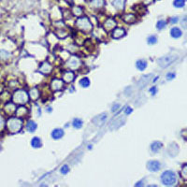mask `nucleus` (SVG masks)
Instances as JSON below:
<instances>
[{
	"instance_id": "20",
	"label": "nucleus",
	"mask_w": 187,
	"mask_h": 187,
	"mask_svg": "<svg viewBox=\"0 0 187 187\" xmlns=\"http://www.w3.org/2000/svg\"><path fill=\"white\" fill-rule=\"evenodd\" d=\"M26 129H27V131H29V132H34V131H36V129H37V127H38V124H37V123L35 122V121H33V120H29L28 122L26 123Z\"/></svg>"
},
{
	"instance_id": "5",
	"label": "nucleus",
	"mask_w": 187,
	"mask_h": 187,
	"mask_svg": "<svg viewBox=\"0 0 187 187\" xmlns=\"http://www.w3.org/2000/svg\"><path fill=\"white\" fill-rule=\"evenodd\" d=\"M67 66L68 68H70L71 70H75V69H78L81 67V61L78 57L72 56L67 60Z\"/></svg>"
},
{
	"instance_id": "16",
	"label": "nucleus",
	"mask_w": 187,
	"mask_h": 187,
	"mask_svg": "<svg viewBox=\"0 0 187 187\" xmlns=\"http://www.w3.org/2000/svg\"><path fill=\"white\" fill-rule=\"evenodd\" d=\"M16 115L17 117H24L27 114V112H28V109H27V108L24 105H20L19 108L16 109Z\"/></svg>"
},
{
	"instance_id": "3",
	"label": "nucleus",
	"mask_w": 187,
	"mask_h": 187,
	"mask_svg": "<svg viewBox=\"0 0 187 187\" xmlns=\"http://www.w3.org/2000/svg\"><path fill=\"white\" fill-rule=\"evenodd\" d=\"M160 179L162 183L167 186H173L177 183V175L172 170L164 171L160 176Z\"/></svg>"
},
{
	"instance_id": "28",
	"label": "nucleus",
	"mask_w": 187,
	"mask_h": 187,
	"mask_svg": "<svg viewBox=\"0 0 187 187\" xmlns=\"http://www.w3.org/2000/svg\"><path fill=\"white\" fill-rule=\"evenodd\" d=\"M72 12H73L74 16L81 17L82 15V13H84V10H82V9L80 8V7H74L72 10Z\"/></svg>"
},
{
	"instance_id": "18",
	"label": "nucleus",
	"mask_w": 187,
	"mask_h": 187,
	"mask_svg": "<svg viewBox=\"0 0 187 187\" xmlns=\"http://www.w3.org/2000/svg\"><path fill=\"white\" fill-rule=\"evenodd\" d=\"M136 67L137 70H140V71H143L146 69L147 67V62L143 60V59H140V60H137L136 62Z\"/></svg>"
},
{
	"instance_id": "17",
	"label": "nucleus",
	"mask_w": 187,
	"mask_h": 187,
	"mask_svg": "<svg viewBox=\"0 0 187 187\" xmlns=\"http://www.w3.org/2000/svg\"><path fill=\"white\" fill-rule=\"evenodd\" d=\"M28 95H29V98L32 99V100H38L39 98V91L38 88H32L29 93H28Z\"/></svg>"
},
{
	"instance_id": "32",
	"label": "nucleus",
	"mask_w": 187,
	"mask_h": 187,
	"mask_svg": "<svg viewBox=\"0 0 187 187\" xmlns=\"http://www.w3.org/2000/svg\"><path fill=\"white\" fill-rule=\"evenodd\" d=\"M181 175H182V177H183V180H186L187 179V165L186 164H183V166Z\"/></svg>"
},
{
	"instance_id": "31",
	"label": "nucleus",
	"mask_w": 187,
	"mask_h": 187,
	"mask_svg": "<svg viewBox=\"0 0 187 187\" xmlns=\"http://www.w3.org/2000/svg\"><path fill=\"white\" fill-rule=\"evenodd\" d=\"M147 42H148V44H150V45H154V44H155V43L157 42V38L154 36V35H152V36L148 37V38H147Z\"/></svg>"
},
{
	"instance_id": "25",
	"label": "nucleus",
	"mask_w": 187,
	"mask_h": 187,
	"mask_svg": "<svg viewBox=\"0 0 187 187\" xmlns=\"http://www.w3.org/2000/svg\"><path fill=\"white\" fill-rule=\"evenodd\" d=\"M90 5L94 7V8H101L104 5V0H92Z\"/></svg>"
},
{
	"instance_id": "14",
	"label": "nucleus",
	"mask_w": 187,
	"mask_h": 187,
	"mask_svg": "<svg viewBox=\"0 0 187 187\" xmlns=\"http://www.w3.org/2000/svg\"><path fill=\"white\" fill-rule=\"evenodd\" d=\"M170 36L171 38H181L183 36V31L182 29L180 28V27H172V28L170 29Z\"/></svg>"
},
{
	"instance_id": "44",
	"label": "nucleus",
	"mask_w": 187,
	"mask_h": 187,
	"mask_svg": "<svg viewBox=\"0 0 187 187\" xmlns=\"http://www.w3.org/2000/svg\"><path fill=\"white\" fill-rule=\"evenodd\" d=\"M47 109H48V112H52V109L51 108H48Z\"/></svg>"
},
{
	"instance_id": "11",
	"label": "nucleus",
	"mask_w": 187,
	"mask_h": 187,
	"mask_svg": "<svg viewBox=\"0 0 187 187\" xmlns=\"http://www.w3.org/2000/svg\"><path fill=\"white\" fill-rule=\"evenodd\" d=\"M115 27H116V22H115V20H113L112 18L108 19L106 22L104 23V28H105L107 31H112L115 28Z\"/></svg>"
},
{
	"instance_id": "42",
	"label": "nucleus",
	"mask_w": 187,
	"mask_h": 187,
	"mask_svg": "<svg viewBox=\"0 0 187 187\" xmlns=\"http://www.w3.org/2000/svg\"><path fill=\"white\" fill-rule=\"evenodd\" d=\"M154 2V0H144V3L145 4H151V3H153Z\"/></svg>"
},
{
	"instance_id": "30",
	"label": "nucleus",
	"mask_w": 187,
	"mask_h": 187,
	"mask_svg": "<svg viewBox=\"0 0 187 187\" xmlns=\"http://www.w3.org/2000/svg\"><path fill=\"white\" fill-rule=\"evenodd\" d=\"M166 26H167V22H166L165 20H159V21H157L156 28L158 30H163Z\"/></svg>"
},
{
	"instance_id": "9",
	"label": "nucleus",
	"mask_w": 187,
	"mask_h": 187,
	"mask_svg": "<svg viewBox=\"0 0 187 187\" xmlns=\"http://www.w3.org/2000/svg\"><path fill=\"white\" fill-rule=\"evenodd\" d=\"M124 35H126V30H124L123 28H120V27H117L116 28L115 27L112 33V37L114 39H118V38H123Z\"/></svg>"
},
{
	"instance_id": "23",
	"label": "nucleus",
	"mask_w": 187,
	"mask_h": 187,
	"mask_svg": "<svg viewBox=\"0 0 187 187\" xmlns=\"http://www.w3.org/2000/svg\"><path fill=\"white\" fill-rule=\"evenodd\" d=\"M123 21L127 24H133L136 21V16L134 14H126L123 15Z\"/></svg>"
},
{
	"instance_id": "24",
	"label": "nucleus",
	"mask_w": 187,
	"mask_h": 187,
	"mask_svg": "<svg viewBox=\"0 0 187 187\" xmlns=\"http://www.w3.org/2000/svg\"><path fill=\"white\" fill-rule=\"evenodd\" d=\"M10 52H8V51H5V50H0V59L2 60H8V58L10 57Z\"/></svg>"
},
{
	"instance_id": "26",
	"label": "nucleus",
	"mask_w": 187,
	"mask_h": 187,
	"mask_svg": "<svg viewBox=\"0 0 187 187\" xmlns=\"http://www.w3.org/2000/svg\"><path fill=\"white\" fill-rule=\"evenodd\" d=\"M185 5V0H174L173 1V6L177 9H182Z\"/></svg>"
},
{
	"instance_id": "45",
	"label": "nucleus",
	"mask_w": 187,
	"mask_h": 187,
	"mask_svg": "<svg viewBox=\"0 0 187 187\" xmlns=\"http://www.w3.org/2000/svg\"><path fill=\"white\" fill-rule=\"evenodd\" d=\"M88 149H92V145H89V146H88Z\"/></svg>"
},
{
	"instance_id": "22",
	"label": "nucleus",
	"mask_w": 187,
	"mask_h": 187,
	"mask_svg": "<svg viewBox=\"0 0 187 187\" xmlns=\"http://www.w3.org/2000/svg\"><path fill=\"white\" fill-rule=\"evenodd\" d=\"M41 145H42V142H41V140L38 137H34L31 140V146L33 148H40Z\"/></svg>"
},
{
	"instance_id": "35",
	"label": "nucleus",
	"mask_w": 187,
	"mask_h": 187,
	"mask_svg": "<svg viewBox=\"0 0 187 187\" xmlns=\"http://www.w3.org/2000/svg\"><path fill=\"white\" fill-rule=\"evenodd\" d=\"M166 78H167L168 81H172L175 78V73L174 72H169L167 75H166Z\"/></svg>"
},
{
	"instance_id": "29",
	"label": "nucleus",
	"mask_w": 187,
	"mask_h": 187,
	"mask_svg": "<svg viewBox=\"0 0 187 187\" xmlns=\"http://www.w3.org/2000/svg\"><path fill=\"white\" fill-rule=\"evenodd\" d=\"M80 85L81 87H84V88L89 87L90 86V80L88 78H86V77L81 79V81H80Z\"/></svg>"
},
{
	"instance_id": "40",
	"label": "nucleus",
	"mask_w": 187,
	"mask_h": 187,
	"mask_svg": "<svg viewBox=\"0 0 187 187\" xmlns=\"http://www.w3.org/2000/svg\"><path fill=\"white\" fill-rule=\"evenodd\" d=\"M120 106H121L120 104H115V105L112 108V112H114L116 109H118L120 108Z\"/></svg>"
},
{
	"instance_id": "38",
	"label": "nucleus",
	"mask_w": 187,
	"mask_h": 187,
	"mask_svg": "<svg viewBox=\"0 0 187 187\" xmlns=\"http://www.w3.org/2000/svg\"><path fill=\"white\" fill-rule=\"evenodd\" d=\"M178 21H179V17H177V16L171 17V18L169 19L170 24H177V23H178Z\"/></svg>"
},
{
	"instance_id": "6",
	"label": "nucleus",
	"mask_w": 187,
	"mask_h": 187,
	"mask_svg": "<svg viewBox=\"0 0 187 187\" xmlns=\"http://www.w3.org/2000/svg\"><path fill=\"white\" fill-rule=\"evenodd\" d=\"M64 84H65V82H64L63 80L55 78L51 82V89L52 90V91H54V92L60 91V90H62L64 88Z\"/></svg>"
},
{
	"instance_id": "27",
	"label": "nucleus",
	"mask_w": 187,
	"mask_h": 187,
	"mask_svg": "<svg viewBox=\"0 0 187 187\" xmlns=\"http://www.w3.org/2000/svg\"><path fill=\"white\" fill-rule=\"evenodd\" d=\"M82 124H84V122H82V121H81V119H79V118H75V119L73 120V122H72V126H73V127L77 128V129L81 128V127L82 126Z\"/></svg>"
},
{
	"instance_id": "43",
	"label": "nucleus",
	"mask_w": 187,
	"mask_h": 187,
	"mask_svg": "<svg viewBox=\"0 0 187 187\" xmlns=\"http://www.w3.org/2000/svg\"><path fill=\"white\" fill-rule=\"evenodd\" d=\"M158 79H159V77H155V78H154V82H155L156 81H158Z\"/></svg>"
},
{
	"instance_id": "21",
	"label": "nucleus",
	"mask_w": 187,
	"mask_h": 187,
	"mask_svg": "<svg viewBox=\"0 0 187 187\" xmlns=\"http://www.w3.org/2000/svg\"><path fill=\"white\" fill-rule=\"evenodd\" d=\"M112 5L115 7V9L123 10L124 9V6H126V0H113Z\"/></svg>"
},
{
	"instance_id": "10",
	"label": "nucleus",
	"mask_w": 187,
	"mask_h": 187,
	"mask_svg": "<svg viewBox=\"0 0 187 187\" xmlns=\"http://www.w3.org/2000/svg\"><path fill=\"white\" fill-rule=\"evenodd\" d=\"M74 79H75V74L73 73V71L68 70V71L64 72V74H63L64 82H67V84H71V82H73Z\"/></svg>"
},
{
	"instance_id": "4",
	"label": "nucleus",
	"mask_w": 187,
	"mask_h": 187,
	"mask_svg": "<svg viewBox=\"0 0 187 187\" xmlns=\"http://www.w3.org/2000/svg\"><path fill=\"white\" fill-rule=\"evenodd\" d=\"M76 26L81 31L90 32L93 29V25L87 17H81L76 21Z\"/></svg>"
},
{
	"instance_id": "37",
	"label": "nucleus",
	"mask_w": 187,
	"mask_h": 187,
	"mask_svg": "<svg viewBox=\"0 0 187 187\" xmlns=\"http://www.w3.org/2000/svg\"><path fill=\"white\" fill-rule=\"evenodd\" d=\"M149 92L153 95H154L156 93H157V87H155V86H153V87H151L150 88V90H149Z\"/></svg>"
},
{
	"instance_id": "34",
	"label": "nucleus",
	"mask_w": 187,
	"mask_h": 187,
	"mask_svg": "<svg viewBox=\"0 0 187 187\" xmlns=\"http://www.w3.org/2000/svg\"><path fill=\"white\" fill-rule=\"evenodd\" d=\"M6 126V121L5 118L3 117V115L0 114V132H2Z\"/></svg>"
},
{
	"instance_id": "19",
	"label": "nucleus",
	"mask_w": 187,
	"mask_h": 187,
	"mask_svg": "<svg viewBox=\"0 0 187 187\" xmlns=\"http://www.w3.org/2000/svg\"><path fill=\"white\" fill-rule=\"evenodd\" d=\"M162 146H163V144L160 141H154L151 144L150 148H151V151L155 154V153H158V152L161 150Z\"/></svg>"
},
{
	"instance_id": "15",
	"label": "nucleus",
	"mask_w": 187,
	"mask_h": 187,
	"mask_svg": "<svg viewBox=\"0 0 187 187\" xmlns=\"http://www.w3.org/2000/svg\"><path fill=\"white\" fill-rule=\"evenodd\" d=\"M52 66L48 63V62H44V63H42L40 65L38 70L43 74H49L52 71Z\"/></svg>"
},
{
	"instance_id": "36",
	"label": "nucleus",
	"mask_w": 187,
	"mask_h": 187,
	"mask_svg": "<svg viewBox=\"0 0 187 187\" xmlns=\"http://www.w3.org/2000/svg\"><path fill=\"white\" fill-rule=\"evenodd\" d=\"M132 112H133V109L131 108L130 106H127L126 109H124V113H126V115H129Z\"/></svg>"
},
{
	"instance_id": "41",
	"label": "nucleus",
	"mask_w": 187,
	"mask_h": 187,
	"mask_svg": "<svg viewBox=\"0 0 187 187\" xmlns=\"http://www.w3.org/2000/svg\"><path fill=\"white\" fill-rule=\"evenodd\" d=\"M143 185H144V183H143L142 181L138 182V183H137L135 184V186H137V187H138V186H143Z\"/></svg>"
},
{
	"instance_id": "8",
	"label": "nucleus",
	"mask_w": 187,
	"mask_h": 187,
	"mask_svg": "<svg viewBox=\"0 0 187 187\" xmlns=\"http://www.w3.org/2000/svg\"><path fill=\"white\" fill-rule=\"evenodd\" d=\"M147 169L148 170L152 172H156L158 170H160L161 169V164L159 161L156 160H151L147 163Z\"/></svg>"
},
{
	"instance_id": "1",
	"label": "nucleus",
	"mask_w": 187,
	"mask_h": 187,
	"mask_svg": "<svg viewBox=\"0 0 187 187\" xmlns=\"http://www.w3.org/2000/svg\"><path fill=\"white\" fill-rule=\"evenodd\" d=\"M24 122L20 117H10L6 122V126L8 128L9 132L11 134H15L20 132L23 128Z\"/></svg>"
},
{
	"instance_id": "12",
	"label": "nucleus",
	"mask_w": 187,
	"mask_h": 187,
	"mask_svg": "<svg viewBox=\"0 0 187 187\" xmlns=\"http://www.w3.org/2000/svg\"><path fill=\"white\" fill-rule=\"evenodd\" d=\"M16 105L15 103H7L5 107H4V110L6 112V113H8L10 115L14 114L16 112Z\"/></svg>"
},
{
	"instance_id": "7",
	"label": "nucleus",
	"mask_w": 187,
	"mask_h": 187,
	"mask_svg": "<svg viewBox=\"0 0 187 187\" xmlns=\"http://www.w3.org/2000/svg\"><path fill=\"white\" fill-rule=\"evenodd\" d=\"M176 58H177L176 55H166V56L159 59L158 63H159V65H160L161 67H165L170 65L172 62H174Z\"/></svg>"
},
{
	"instance_id": "13",
	"label": "nucleus",
	"mask_w": 187,
	"mask_h": 187,
	"mask_svg": "<svg viewBox=\"0 0 187 187\" xmlns=\"http://www.w3.org/2000/svg\"><path fill=\"white\" fill-rule=\"evenodd\" d=\"M64 130L62 128H54L52 133H51V136L52 138H54V140H59V138H62L64 137Z\"/></svg>"
},
{
	"instance_id": "2",
	"label": "nucleus",
	"mask_w": 187,
	"mask_h": 187,
	"mask_svg": "<svg viewBox=\"0 0 187 187\" xmlns=\"http://www.w3.org/2000/svg\"><path fill=\"white\" fill-rule=\"evenodd\" d=\"M29 100V95L25 90L19 89L13 93L12 95V101L16 105H24Z\"/></svg>"
},
{
	"instance_id": "39",
	"label": "nucleus",
	"mask_w": 187,
	"mask_h": 187,
	"mask_svg": "<svg viewBox=\"0 0 187 187\" xmlns=\"http://www.w3.org/2000/svg\"><path fill=\"white\" fill-rule=\"evenodd\" d=\"M180 21H181V24H182V26L185 29V28H186V16H183V19H181Z\"/></svg>"
},
{
	"instance_id": "33",
	"label": "nucleus",
	"mask_w": 187,
	"mask_h": 187,
	"mask_svg": "<svg viewBox=\"0 0 187 187\" xmlns=\"http://www.w3.org/2000/svg\"><path fill=\"white\" fill-rule=\"evenodd\" d=\"M60 172H61V174H63V175L67 174V173L69 172V167L67 165H63L60 168Z\"/></svg>"
}]
</instances>
